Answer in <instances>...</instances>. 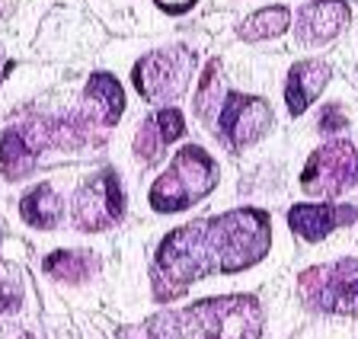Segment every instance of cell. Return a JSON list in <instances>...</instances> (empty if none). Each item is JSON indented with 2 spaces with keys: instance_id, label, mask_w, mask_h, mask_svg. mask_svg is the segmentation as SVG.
<instances>
[{
  "instance_id": "obj_19",
  "label": "cell",
  "mask_w": 358,
  "mask_h": 339,
  "mask_svg": "<svg viewBox=\"0 0 358 339\" xmlns=\"http://www.w3.org/2000/svg\"><path fill=\"white\" fill-rule=\"evenodd\" d=\"M345 122L339 119V109H336V106H329L327 113H323V122H320V129L323 131H329V129H343Z\"/></svg>"
},
{
  "instance_id": "obj_1",
  "label": "cell",
  "mask_w": 358,
  "mask_h": 339,
  "mask_svg": "<svg viewBox=\"0 0 358 339\" xmlns=\"http://www.w3.org/2000/svg\"><path fill=\"white\" fill-rule=\"evenodd\" d=\"M150 339H259L262 310L256 298H211L182 314H164L150 320Z\"/></svg>"
},
{
  "instance_id": "obj_8",
  "label": "cell",
  "mask_w": 358,
  "mask_h": 339,
  "mask_svg": "<svg viewBox=\"0 0 358 339\" xmlns=\"http://www.w3.org/2000/svg\"><path fill=\"white\" fill-rule=\"evenodd\" d=\"M268 125H272V109H268L266 99L227 90L221 113H217V131H221L224 141L234 144V147H246V144H253L256 138L266 135Z\"/></svg>"
},
{
  "instance_id": "obj_17",
  "label": "cell",
  "mask_w": 358,
  "mask_h": 339,
  "mask_svg": "<svg viewBox=\"0 0 358 339\" xmlns=\"http://www.w3.org/2000/svg\"><path fill=\"white\" fill-rule=\"evenodd\" d=\"M157 131H160V138H164V144L176 141L182 131H186V122H182V115H179V109H164V113L154 119Z\"/></svg>"
},
{
  "instance_id": "obj_3",
  "label": "cell",
  "mask_w": 358,
  "mask_h": 339,
  "mask_svg": "<svg viewBox=\"0 0 358 339\" xmlns=\"http://www.w3.org/2000/svg\"><path fill=\"white\" fill-rule=\"evenodd\" d=\"M217 182V164L208 154L189 144L176 154L173 166L166 170L150 189V205L157 211H182L189 205H195L201 196H208Z\"/></svg>"
},
{
  "instance_id": "obj_9",
  "label": "cell",
  "mask_w": 358,
  "mask_h": 339,
  "mask_svg": "<svg viewBox=\"0 0 358 339\" xmlns=\"http://www.w3.org/2000/svg\"><path fill=\"white\" fill-rule=\"evenodd\" d=\"M122 215V189L115 173H103L96 180L83 186V192L74 202V218L80 221L83 227H99L109 224Z\"/></svg>"
},
{
  "instance_id": "obj_4",
  "label": "cell",
  "mask_w": 358,
  "mask_h": 339,
  "mask_svg": "<svg viewBox=\"0 0 358 339\" xmlns=\"http://www.w3.org/2000/svg\"><path fill=\"white\" fill-rule=\"evenodd\" d=\"M157 266L164 272V279H170L173 291H182L189 282L211 275L217 269V253L208 221H195L173 231L157 253Z\"/></svg>"
},
{
  "instance_id": "obj_12",
  "label": "cell",
  "mask_w": 358,
  "mask_h": 339,
  "mask_svg": "<svg viewBox=\"0 0 358 339\" xmlns=\"http://www.w3.org/2000/svg\"><path fill=\"white\" fill-rule=\"evenodd\" d=\"M355 211L352 208H336V205L329 202H320V205H294V208L288 211V224L291 231L301 237V240H323V237L333 231L339 221L336 218H352Z\"/></svg>"
},
{
  "instance_id": "obj_6",
  "label": "cell",
  "mask_w": 358,
  "mask_h": 339,
  "mask_svg": "<svg viewBox=\"0 0 358 339\" xmlns=\"http://www.w3.org/2000/svg\"><path fill=\"white\" fill-rule=\"evenodd\" d=\"M301 288L313 308L333 314H358V259H339L336 266L310 269L301 275Z\"/></svg>"
},
{
  "instance_id": "obj_10",
  "label": "cell",
  "mask_w": 358,
  "mask_h": 339,
  "mask_svg": "<svg viewBox=\"0 0 358 339\" xmlns=\"http://www.w3.org/2000/svg\"><path fill=\"white\" fill-rule=\"evenodd\" d=\"M349 26V3L345 0H310L301 10L298 42L301 45H329Z\"/></svg>"
},
{
  "instance_id": "obj_5",
  "label": "cell",
  "mask_w": 358,
  "mask_h": 339,
  "mask_svg": "<svg viewBox=\"0 0 358 339\" xmlns=\"http://www.w3.org/2000/svg\"><path fill=\"white\" fill-rule=\"evenodd\" d=\"M301 186L313 196H339L358 186V144L329 141L317 147L301 173Z\"/></svg>"
},
{
  "instance_id": "obj_16",
  "label": "cell",
  "mask_w": 358,
  "mask_h": 339,
  "mask_svg": "<svg viewBox=\"0 0 358 339\" xmlns=\"http://www.w3.org/2000/svg\"><path fill=\"white\" fill-rule=\"evenodd\" d=\"M90 93H93L96 99H106V103H109V122H115L122 115L125 96H122V87L115 83L112 74H93V80H90Z\"/></svg>"
},
{
  "instance_id": "obj_18",
  "label": "cell",
  "mask_w": 358,
  "mask_h": 339,
  "mask_svg": "<svg viewBox=\"0 0 358 339\" xmlns=\"http://www.w3.org/2000/svg\"><path fill=\"white\" fill-rule=\"evenodd\" d=\"M157 7L173 13V16H179V13H186V10H192L195 0H157Z\"/></svg>"
},
{
  "instance_id": "obj_2",
  "label": "cell",
  "mask_w": 358,
  "mask_h": 339,
  "mask_svg": "<svg viewBox=\"0 0 358 339\" xmlns=\"http://www.w3.org/2000/svg\"><path fill=\"white\" fill-rule=\"evenodd\" d=\"M208 224L221 272H243L266 257L268 240H272V227H268L266 211L237 208L231 215L211 218Z\"/></svg>"
},
{
  "instance_id": "obj_15",
  "label": "cell",
  "mask_w": 358,
  "mask_h": 339,
  "mask_svg": "<svg viewBox=\"0 0 358 339\" xmlns=\"http://www.w3.org/2000/svg\"><path fill=\"white\" fill-rule=\"evenodd\" d=\"M0 166H3V173H7L10 180H16V176L32 170V154H29V147H26V141L20 138V131L10 129L7 135H3V144H0Z\"/></svg>"
},
{
  "instance_id": "obj_11",
  "label": "cell",
  "mask_w": 358,
  "mask_h": 339,
  "mask_svg": "<svg viewBox=\"0 0 358 339\" xmlns=\"http://www.w3.org/2000/svg\"><path fill=\"white\" fill-rule=\"evenodd\" d=\"M329 77H333V71H329L327 61H298V64L288 71V80H285V103H288V113L291 115L307 113V106L323 93Z\"/></svg>"
},
{
  "instance_id": "obj_14",
  "label": "cell",
  "mask_w": 358,
  "mask_h": 339,
  "mask_svg": "<svg viewBox=\"0 0 358 339\" xmlns=\"http://www.w3.org/2000/svg\"><path fill=\"white\" fill-rule=\"evenodd\" d=\"M20 208H22V218L36 227H52L61 215V202H58L52 186H38L32 196L22 199Z\"/></svg>"
},
{
  "instance_id": "obj_7",
  "label": "cell",
  "mask_w": 358,
  "mask_h": 339,
  "mask_svg": "<svg viewBox=\"0 0 358 339\" xmlns=\"http://www.w3.org/2000/svg\"><path fill=\"white\" fill-rule=\"evenodd\" d=\"M189 71H192V52L189 48H166V52L148 55L134 68V87L144 99H176L186 90Z\"/></svg>"
},
{
  "instance_id": "obj_13",
  "label": "cell",
  "mask_w": 358,
  "mask_h": 339,
  "mask_svg": "<svg viewBox=\"0 0 358 339\" xmlns=\"http://www.w3.org/2000/svg\"><path fill=\"white\" fill-rule=\"evenodd\" d=\"M291 26V13L285 7H266L259 13L246 16V23L240 26V38L246 42H262V38H275Z\"/></svg>"
}]
</instances>
